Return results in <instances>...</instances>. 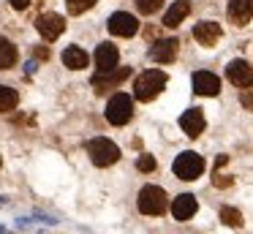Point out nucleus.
Returning <instances> with one entry per match:
<instances>
[{"mask_svg": "<svg viewBox=\"0 0 253 234\" xmlns=\"http://www.w3.org/2000/svg\"><path fill=\"white\" fill-rule=\"evenodd\" d=\"M166 82H169V76H166L164 71H158V68L144 71V74H139L136 82H133V98H136V101H153V98L161 95Z\"/></svg>", "mask_w": 253, "mask_h": 234, "instance_id": "obj_1", "label": "nucleus"}, {"mask_svg": "<svg viewBox=\"0 0 253 234\" xmlns=\"http://www.w3.org/2000/svg\"><path fill=\"white\" fill-rule=\"evenodd\" d=\"M136 204L142 215H164L166 207H169V196H166V190L161 185H144L139 190Z\"/></svg>", "mask_w": 253, "mask_h": 234, "instance_id": "obj_2", "label": "nucleus"}, {"mask_svg": "<svg viewBox=\"0 0 253 234\" xmlns=\"http://www.w3.org/2000/svg\"><path fill=\"white\" fill-rule=\"evenodd\" d=\"M87 155L95 166H112V163L120 161V147L115 141H109L106 136H95V139L87 141Z\"/></svg>", "mask_w": 253, "mask_h": 234, "instance_id": "obj_3", "label": "nucleus"}, {"mask_svg": "<svg viewBox=\"0 0 253 234\" xmlns=\"http://www.w3.org/2000/svg\"><path fill=\"white\" fill-rule=\"evenodd\" d=\"M171 172H174L180 180H185V183H193V180H199L202 172H204V158L199 155V152H193V150H185V152H180V155L174 158Z\"/></svg>", "mask_w": 253, "mask_h": 234, "instance_id": "obj_4", "label": "nucleus"}, {"mask_svg": "<svg viewBox=\"0 0 253 234\" xmlns=\"http://www.w3.org/2000/svg\"><path fill=\"white\" fill-rule=\"evenodd\" d=\"M104 117L109 120L112 125L131 123V117H133V98L128 95V93H115V95L109 98V103H106Z\"/></svg>", "mask_w": 253, "mask_h": 234, "instance_id": "obj_5", "label": "nucleus"}, {"mask_svg": "<svg viewBox=\"0 0 253 234\" xmlns=\"http://www.w3.org/2000/svg\"><path fill=\"white\" fill-rule=\"evenodd\" d=\"M128 76H131V68H120V65H115V68H109V71H98V74L93 76V90L98 93V95H104L106 90L120 87Z\"/></svg>", "mask_w": 253, "mask_h": 234, "instance_id": "obj_6", "label": "nucleus"}, {"mask_svg": "<svg viewBox=\"0 0 253 234\" xmlns=\"http://www.w3.org/2000/svg\"><path fill=\"white\" fill-rule=\"evenodd\" d=\"M36 30L41 33L44 41H55V38H60L63 30H66V19H63L60 14H55V11H44V14L36 19Z\"/></svg>", "mask_w": 253, "mask_h": 234, "instance_id": "obj_7", "label": "nucleus"}, {"mask_svg": "<svg viewBox=\"0 0 253 234\" xmlns=\"http://www.w3.org/2000/svg\"><path fill=\"white\" fill-rule=\"evenodd\" d=\"M106 27H109L112 36L131 38V36H136V33H139V19H136L133 14H128V11H117V14L109 16Z\"/></svg>", "mask_w": 253, "mask_h": 234, "instance_id": "obj_8", "label": "nucleus"}, {"mask_svg": "<svg viewBox=\"0 0 253 234\" xmlns=\"http://www.w3.org/2000/svg\"><path fill=\"white\" fill-rule=\"evenodd\" d=\"M177 52H180V41L177 38H158V41L150 47V60L153 63H174Z\"/></svg>", "mask_w": 253, "mask_h": 234, "instance_id": "obj_9", "label": "nucleus"}, {"mask_svg": "<svg viewBox=\"0 0 253 234\" xmlns=\"http://www.w3.org/2000/svg\"><path fill=\"white\" fill-rule=\"evenodd\" d=\"M193 82V93H199V95H218L220 93V79L218 74H212V71H196V74L191 76Z\"/></svg>", "mask_w": 253, "mask_h": 234, "instance_id": "obj_10", "label": "nucleus"}, {"mask_svg": "<svg viewBox=\"0 0 253 234\" xmlns=\"http://www.w3.org/2000/svg\"><path fill=\"white\" fill-rule=\"evenodd\" d=\"M226 76L234 87H251L253 85V68L248 60H231L229 68H226Z\"/></svg>", "mask_w": 253, "mask_h": 234, "instance_id": "obj_11", "label": "nucleus"}, {"mask_svg": "<svg viewBox=\"0 0 253 234\" xmlns=\"http://www.w3.org/2000/svg\"><path fill=\"white\" fill-rule=\"evenodd\" d=\"M180 128L185 131V136H191V139L202 136V131L207 128L204 112H202V109H188V112H182V117H180Z\"/></svg>", "mask_w": 253, "mask_h": 234, "instance_id": "obj_12", "label": "nucleus"}, {"mask_svg": "<svg viewBox=\"0 0 253 234\" xmlns=\"http://www.w3.org/2000/svg\"><path fill=\"white\" fill-rule=\"evenodd\" d=\"M196 207H199V201L193 193H180L171 201V215H174V221H191L196 215Z\"/></svg>", "mask_w": 253, "mask_h": 234, "instance_id": "obj_13", "label": "nucleus"}, {"mask_svg": "<svg viewBox=\"0 0 253 234\" xmlns=\"http://www.w3.org/2000/svg\"><path fill=\"white\" fill-rule=\"evenodd\" d=\"M253 14V0H229V8H226V16H229L231 25L245 27L251 22Z\"/></svg>", "mask_w": 253, "mask_h": 234, "instance_id": "obj_14", "label": "nucleus"}, {"mask_svg": "<svg viewBox=\"0 0 253 234\" xmlns=\"http://www.w3.org/2000/svg\"><path fill=\"white\" fill-rule=\"evenodd\" d=\"M220 36H223V30H220L218 22H199V25L193 27V38H196L202 47H215V44L220 41Z\"/></svg>", "mask_w": 253, "mask_h": 234, "instance_id": "obj_15", "label": "nucleus"}, {"mask_svg": "<svg viewBox=\"0 0 253 234\" xmlns=\"http://www.w3.org/2000/svg\"><path fill=\"white\" fill-rule=\"evenodd\" d=\"M117 63H120V52H117L115 44H109V41L98 44V49H95V65H98V71H109Z\"/></svg>", "mask_w": 253, "mask_h": 234, "instance_id": "obj_16", "label": "nucleus"}, {"mask_svg": "<svg viewBox=\"0 0 253 234\" xmlns=\"http://www.w3.org/2000/svg\"><path fill=\"white\" fill-rule=\"evenodd\" d=\"M188 14H191V0H174L171 8L164 14V27H177Z\"/></svg>", "mask_w": 253, "mask_h": 234, "instance_id": "obj_17", "label": "nucleus"}, {"mask_svg": "<svg viewBox=\"0 0 253 234\" xmlns=\"http://www.w3.org/2000/svg\"><path fill=\"white\" fill-rule=\"evenodd\" d=\"M63 63H66V68H71V71H82V68H87L90 57H87V52H84L82 47H66L63 49Z\"/></svg>", "mask_w": 253, "mask_h": 234, "instance_id": "obj_18", "label": "nucleus"}, {"mask_svg": "<svg viewBox=\"0 0 253 234\" xmlns=\"http://www.w3.org/2000/svg\"><path fill=\"white\" fill-rule=\"evenodd\" d=\"M17 60H19L17 47H14V44L8 41L6 36H0V71L14 68V65H17Z\"/></svg>", "mask_w": 253, "mask_h": 234, "instance_id": "obj_19", "label": "nucleus"}, {"mask_svg": "<svg viewBox=\"0 0 253 234\" xmlns=\"http://www.w3.org/2000/svg\"><path fill=\"white\" fill-rule=\"evenodd\" d=\"M17 103H19V93L8 85H0V114L17 109Z\"/></svg>", "mask_w": 253, "mask_h": 234, "instance_id": "obj_20", "label": "nucleus"}, {"mask_svg": "<svg viewBox=\"0 0 253 234\" xmlns=\"http://www.w3.org/2000/svg\"><path fill=\"white\" fill-rule=\"evenodd\" d=\"M220 221L231 229H240L242 226V212L237 207H220Z\"/></svg>", "mask_w": 253, "mask_h": 234, "instance_id": "obj_21", "label": "nucleus"}, {"mask_svg": "<svg viewBox=\"0 0 253 234\" xmlns=\"http://www.w3.org/2000/svg\"><path fill=\"white\" fill-rule=\"evenodd\" d=\"M95 3H98V0H66V8H68V14L79 16V14H84V11H90Z\"/></svg>", "mask_w": 253, "mask_h": 234, "instance_id": "obj_22", "label": "nucleus"}, {"mask_svg": "<svg viewBox=\"0 0 253 234\" xmlns=\"http://www.w3.org/2000/svg\"><path fill=\"white\" fill-rule=\"evenodd\" d=\"M161 5H164V0H136L139 14H147V16H153L155 11H161Z\"/></svg>", "mask_w": 253, "mask_h": 234, "instance_id": "obj_23", "label": "nucleus"}, {"mask_svg": "<svg viewBox=\"0 0 253 234\" xmlns=\"http://www.w3.org/2000/svg\"><path fill=\"white\" fill-rule=\"evenodd\" d=\"M136 169H139V172H155V169H158V161H155L153 155H147V152H144V155H139Z\"/></svg>", "mask_w": 253, "mask_h": 234, "instance_id": "obj_24", "label": "nucleus"}, {"mask_svg": "<svg viewBox=\"0 0 253 234\" xmlns=\"http://www.w3.org/2000/svg\"><path fill=\"white\" fill-rule=\"evenodd\" d=\"M33 218H36V221H41V223H46V226H55V223H60L55 215H49V212H44V210H36Z\"/></svg>", "mask_w": 253, "mask_h": 234, "instance_id": "obj_25", "label": "nucleus"}, {"mask_svg": "<svg viewBox=\"0 0 253 234\" xmlns=\"http://www.w3.org/2000/svg\"><path fill=\"white\" fill-rule=\"evenodd\" d=\"M8 3H11V8H14V11H25L30 3H33V0H8Z\"/></svg>", "mask_w": 253, "mask_h": 234, "instance_id": "obj_26", "label": "nucleus"}, {"mask_svg": "<svg viewBox=\"0 0 253 234\" xmlns=\"http://www.w3.org/2000/svg\"><path fill=\"white\" fill-rule=\"evenodd\" d=\"M14 226H17L19 232H25V229H30V218H17V221H14Z\"/></svg>", "mask_w": 253, "mask_h": 234, "instance_id": "obj_27", "label": "nucleus"}, {"mask_svg": "<svg viewBox=\"0 0 253 234\" xmlns=\"http://www.w3.org/2000/svg\"><path fill=\"white\" fill-rule=\"evenodd\" d=\"M242 103H245V109L253 106V103H251V90H248V87H242Z\"/></svg>", "mask_w": 253, "mask_h": 234, "instance_id": "obj_28", "label": "nucleus"}, {"mask_svg": "<svg viewBox=\"0 0 253 234\" xmlns=\"http://www.w3.org/2000/svg\"><path fill=\"white\" fill-rule=\"evenodd\" d=\"M36 57H39V60H49V49L39 47V49H36Z\"/></svg>", "mask_w": 253, "mask_h": 234, "instance_id": "obj_29", "label": "nucleus"}, {"mask_svg": "<svg viewBox=\"0 0 253 234\" xmlns=\"http://www.w3.org/2000/svg\"><path fill=\"white\" fill-rule=\"evenodd\" d=\"M36 68H39V63H36V60H28V63H25V71H28V76H33Z\"/></svg>", "mask_w": 253, "mask_h": 234, "instance_id": "obj_30", "label": "nucleus"}, {"mask_svg": "<svg viewBox=\"0 0 253 234\" xmlns=\"http://www.w3.org/2000/svg\"><path fill=\"white\" fill-rule=\"evenodd\" d=\"M8 201H11L8 196H0V207H8Z\"/></svg>", "mask_w": 253, "mask_h": 234, "instance_id": "obj_31", "label": "nucleus"}, {"mask_svg": "<svg viewBox=\"0 0 253 234\" xmlns=\"http://www.w3.org/2000/svg\"><path fill=\"white\" fill-rule=\"evenodd\" d=\"M0 234H6V226H0Z\"/></svg>", "mask_w": 253, "mask_h": 234, "instance_id": "obj_32", "label": "nucleus"}, {"mask_svg": "<svg viewBox=\"0 0 253 234\" xmlns=\"http://www.w3.org/2000/svg\"><path fill=\"white\" fill-rule=\"evenodd\" d=\"M6 234H8V232H6Z\"/></svg>", "mask_w": 253, "mask_h": 234, "instance_id": "obj_33", "label": "nucleus"}]
</instances>
